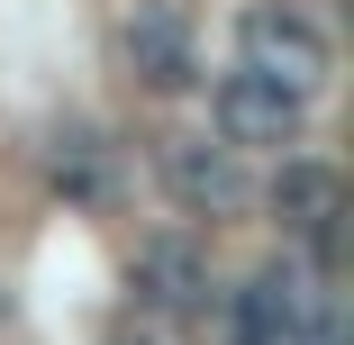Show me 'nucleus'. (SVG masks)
<instances>
[{
	"instance_id": "11",
	"label": "nucleus",
	"mask_w": 354,
	"mask_h": 345,
	"mask_svg": "<svg viewBox=\"0 0 354 345\" xmlns=\"http://www.w3.org/2000/svg\"><path fill=\"white\" fill-rule=\"evenodd\" d=\"M0 318H10V291H0Z\"/></svg>"
},
{
	"instance_id": "8",
	"label": "nucleus",
	"mask_w": 354,
	"mask_h": 345,
	"mask_svg": "<svg viewBox=\"0 0 354 345\" xmlns=\"http://www.w3.org/2000/svg\"><path fill=\"white\" fill-rule=\"evenodd\" d=\"M46 173H55V191L64 200H109V146L91 127H73V136H55V155H46Z\"/></svg>"
},
{
	"instance_id": "2",
	"label": "nucleus",
	"mask_w": 354,
	"mask_h": 345,
	"mask_svg": "<svg viewBox=\"0 0 354 345\" xmlns=\"http://www.w3.org/2000/svg\"><path fill=\"white\" fill-rule=\"evenodd\" d=\"M118 55H127V73L146 91H164V100L200 82V46H191V19L173 10V0H136V10L118 19Z\"/></svg>"
},
{
	"instance_id": "10",
	"label": "nucleus",
	"mask_w": 354,
	"mask_h": 345,
	"mask_svg": "<svg viewBox=\"0 0 354 345\" xmlns=\"http://www.w3.org/2000/svg\"><path fill=\"white\" fill-rule=\"evenodd\" d=\"M300 345H345V327H336V309H318V318H309V336H300Z\"/></svg>"
},
{
	"instance_id": "7",
	"label": "nucleus",
	"mask_w": 354,
	"mask_h": 345,
	"mask_svg": "<svg viewBox=\"0 0 354 345\" xmlns=\"http://www.w3.org/2000/svg\"><path fill=\"white\" fill-rule=\"evenodd\" d=\"M136 291L164 300V309H182V318H200V300H209V254H200L191 236H155L146 254H136Z\"/></svg>"
},
{
	"instance_id": "9",
	"label": "nucleus",
	"mask_w": 354,
	"mask_h": 345,
	"mask_svg": "<svg viewBox=\"0 0 354 345\" xmlns=\"http://www.w3.org/2000/svg\"><path fill=\"white\" fill-rule=\"evenodd\" d=\"M109 345H191V318L136 291V300H118V318H109Z\"/></svg>"
},
{
	"instance_id": "3",
	"label": "nucleus",
	"mask_w": 354,
	"mask_h": 345,
	"mask_svg": "<svg viewBox=\"0 0 354 345\" xmlns=\"http://www.w3.org/2000/svg\"><path fill=\"white\" fill-rule=\"evenodd\" d=\"M164 191L182 200L191 218H236L245 200H254V182H245V164H236V146L218 136H164Z\"/></svg>"
},
{
	"instance_id": "6",
	"label": "nucleus",
	"mask_w": 354,
	"mask_h": 345,
	"mask_svg": "<svg viewBox=\"0 0 354 345\" xmlns=\"http://www.w3.org/2000/svg\"><path fill=\"white\" fill-rule=\"evenodd\" d=\"M309 282L291 263H263L254 282H245V300H236V345H300L309 336Z\"/></svg>"
},
{
	"instance_id": "1",
	"label": "nucleus",
	"mask_w": 354,
	"mask_h": 345,
	"mask_svg": "<svg viewBox=\"0 0 354 345\" xmlns=\"http://www.w3.org/2000/svg\"><path fill=\"white\" fill-rule=\"evenodd\" d=\"M236 55H245V73L281 82L291 100H309V91L327 82V37H318L300 10H272V0L236 19Z\"/></svg>"
},
{
	"instance_id": "5",
	"label": "nucleus",
	"mask_w": 354,
	"mask_h": 345,
	"mask_svg": "<svg viewBox=\"0 0 354 345\" xmlns=\"http://www.w3.org/2000/svg\"><path fill=\"white\" fill-rule=\"evenodd\" d=\"M272 209H281V227H300L309 245H318V263H336V218H345V182H336V164H281L272 173Z\"/></svg>"
},
{
	"instance_id": "4",
	"label": "nucleus",
	"mask_w": 354,
	"mask_h": 345,
	"mask_svg": "<svg viewBox=\"0 0 354 345\" xmlns=\"http://www.w3.org/2000/svg\"><path fill=\"white\" fill-rule=\"evenodd\" d=\"M218 136H227L236 155H245V146H291V136H300V100L236 64V73L218 82Z\"/></svg>"
}]
</instances>
